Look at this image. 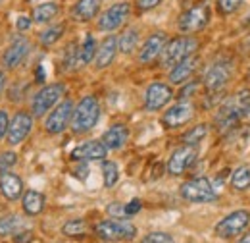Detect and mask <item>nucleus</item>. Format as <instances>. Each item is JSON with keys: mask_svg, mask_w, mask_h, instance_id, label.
I'll use <instances>...</instances> for the list:
<instances>
[{"mask_svg": "<svg viewBox=\"0 0 250 243\" xmlns=\"http://www.w3.org/2000/svg\"><path fill=\"white\" fill-rule=\"evenodd\" d=\"M4 87H6V73H4V70H0V95L4 91Z\"/></svg>", "mask_w": 250, "mask_h": 243, "instance_id": "a18cd8bd", "label": "nucleus"}, {"mask_svg": "<svg viewBox=\"0 0 250 243\" xmlns=\"http://www.w3.org/2000/svg\"><path fill=\"white\" fill-rule=\"evenodd\" d=\"M29 52H31V43H29V39L23 37V35L16 37V39L4 49V52H2V56H0V70L12 72V70L20 68L23 62L27 60Z\"/></svg>", "mask_w": 250, "mask_h": 243, "instance_id": "6e6552de", "label": "nucleus"}, {"mask_svg": "<svg viewBox=\"0 0 250 243\" xmlns=\"http://www.w3.org/2000/svg\"><path fill=\"white\" fill-rule=\"evenodd\" d=\"M198 66H200V58L196 54L187 56L185 60H181L173 68H169V83L171 85H183V83L190 81V77L194 75Z\"/></svg>", "mask_w": 250, "mask_h": 243, "instance_id": "a211bd4d", "label": "nucleus"}, {"mask_svg": "<svg viewBox=\"0 0 250 243\" xmlns=\"http://www.w3.org/2000/svg\"><path fill=\"white\" fill-rule=\"evenodd\" d=\"M73 108H75V104H73L71 98L60 100V102L48 112V116H46V120H44V129H46V133H50V135H60V133H63V131L69 127V123H71Z\"/></svg>", "mask_w": 250, "mask_h": 243, "instance_id": "9d476101", "label": "nucleus"}, {"mask_svg": "<svg viewBox=\"0 0 250 243\" xmlns=\"http://www.w3.org/2000/svg\"><path fill=\"white\" fill-rule=\"evenodd\" d=\"M2 2H4V0H0V6H2Z\"/></svg>", "mask_w": 250, "mask_h": 243, "instance_id": "3c124183", "label": "nucleus"}, {"mask_svg": "<svg viewBox=\"0 0 250 243\" xmlns=\"http://www.w3.org/2000/svg\"><path fill=\"white\" fill-rule=\"evenodd\" d=\"M181 197L188 203H214L218 199V191L208 178H192L181 185Z\"/></svg>", "mask_w": 250, "mask_h": 243, "instance_id": "0eeeda50", "label": "nucleus"}, {"mask_svg": "<svg viewBox=\"0 0 250 243\" xmlns=\"http://www.w3.org/2000/svg\"><path fill=\"white\" fill-rule=\"evenodd\" d=\"M250 112V91H239L231 95L221 106L218 108L216 114V127L219 131H229L231 127H235L245 116H249Z\"/></svg>", "mask_w": 250, "mask_h": 243, "instance_id": "f257e3e1", "label": "nucleus"}, {"mask_svg": "<svg viewBox=\"0 0 250 243\" xmlns=\"http://www.w3.org/2000/svg\"><path fill=\"white\" fill-rule=\"evenodd\" d=\"M141 209H143L141 199H133V201L125 203V216H127V218H129V216H135V214L139 213Z\"/></svg>", "mask_w": 250, "mask_h": 243, "instance_id": "a19ab883", "label": "nucleus"}, {"mask_svg": "<svg viewBox=\"0 0 250 243\" xmlns=\"http://www.w3.org/2000/svg\"><path fill=\"white\" fill-rule=\"evenodd\" d=\"M210 16H212V10L206 2L202 4H196L192 8L185 10L179 20H177V29L185 35H192V33H198L202 31L208 24H210Z\"/></svg>", "mask_w": 250, "mask_h": 243, "instance_id": "423d86ee", "label": "nucleus"}, {"mask_svg": "<svg viewBox=\"0 0 250 243\" xmlns=\"http://www.w3.org/2000/svg\"><path fill=\"white\" fill-rule=\"evenodd\" d=\"M247 24H249V25H250V16H249V20H247Z\"/></svg>", "mask_w": 250, "mask_h": 243, "instance_id": "de8ad7c7", "label": "nucleus"}, {"mask_svg": "<svg viewBox=\"0 0 250 243\" xmlns=\"http://www.w3.org/2000/svg\"><path fill=\"white\" fill-rule=\"evenodd\" d=\"M87 228L89 226H87V222L83 218H71L62 226V234L67 236V238H79V236L87 234Z\"/></svg>", "mask_w": 250, "mask_h": 243, "instance_id": "2f4dec72", "label": "nucleus"}, {"mask_svg": "<svg viewBox=\"0 0 250 243\" xmlns=\"http://www.w3.org/2000/svg\"><path fill=\"white\" fill-rule=\"evenodd\" d=\"M192 118H194V104L188 100H179L162 114V123L166 129H177L187 125Z\"/></svg>", "mask_w": 250, "mask_h": 243, "instance_id": "4468645a", "label": "nucleus"}, {"mask_svg": "<svg viewBox=\"0 0 250 243\" xmlns=\"http://www.w3.org/2000/svg\"><path fill=\"white\" fill-rule=\"evenodd\" d=\"M141 243H175L171 234H166V232H150L146 234Z\"/></svg>", "mask_w": 250, "mask_h": 243, "instance_id": "c9c22d12", "label": "nucleus"}, {"mask_svg": "<svg viewBox=\"0 0 250 243\" xmlns=\"http://www.w3.org/2000/svg\"><path fill=\"white\" fill-rule=\"evenodd\" d=\"M196 156H198V149L192 145H183V147L175 149L167 160V172L171 176H181L194 164Z\"/></svg>", "mask_w": 250, "mask_h": 243, "instance_id": "dca6fc26", "label": "nucleus"}, {"mask_svg": "<svg viewBox=\"0 0 250 243\" xmlns=\"http://www.w3.org/2000/svg\"><path fill=\"white\" fill-rule=\"evenodd\" d=\"M94 232L104 242H129L137 236V226L125 218H108L98 222Z\"/></svg>", "mask_w": 250, "mask_h": 243, "instance_id": "20e7f679", "label": "nucleus"}, {"mask_svg": "<svg viewBox=\"0 0 250 243\" xmlns=\"http://www.w3.org/2000/svg\"><path fill=\"white\" fill-rule=\"evenodd\" d=\"M33 25V20L29 16H18V20H16V29L20 31V33H25V31H29Z\"/></svg>", "mask_w": 250, "mask_h": 243, "instance_id": "ea45409f", "label": "nucleus"}, {"mask_svg": "<svg viewBox=\"0 0 250 243\" xmlns=\"http://www.w3.org/2000/svg\"><path fill=\"white\" fill-rule=\"evenodd\" d=\"M166 43H167V35L162 31H156L150 37H146V41L143 43V47L139 50V62L141 64H152L154 60H158Z\"/></svg>", "mask_w": 250, "mask_h": 243, "instance_id": "f3484780", "label": "nucleus"}, {"mask_svg": "<svg viewBox=\"0 0 250 243\" xmlns=\"http://www.w3.org/2000/svg\"><path fill=\"white\" fill-rule=\"evenodd\" d=\"M46 207V197L41 193V191H35V189H27L23 191L21 195V209L27 216H39V214L44 211Z\"/></svg>", "mask_w": 250, "mask_h": 243, "instance_id": "5701e85b", "label": "nucleus"}, {"mask_svg": "<svg viewBox=\"0 0 250 243\" xmlns=\"http://www.w3.org/2000/svg\"><path fill=\"white\" fill-rule=\"evenodd\" d=\"M58 14H60V4L58 2H42V4L33 8L31 20L37 25H44V24H50Z\"/></svg>", "mask_w": 250, "mask_h": 243, "instance_id": "393cba45", "label": "nucleus"}, {"mask_svg": "<svg viewBox=\"0 0 250 243\" xmlns=\"http://www.w3.org/2000/svg\"><path fill=\"white\" fill-rule=\"evenodd\" d=\"M0 193L8 201L21 199V195H23V180L18 174L10 172V170L0 172Z\"/></svg>", "mask_w": 250, "mask_h": 243, "instance_id": "412c9836", "label": "nucleus"}, {"mask_svg": "<svg viewBox=\"0 0 250 243\" xmlns=\"http://www.w3.org/2000/svg\"><path fill=\"white\" fill-rule=\"evenodd\" d=\"M250 226V211H233L227 216H223L216 224L214 232L216 236L221 240H231V238H237L239 234H243L247 228Z\"/></svg>", "mask_w": 250, "mask_h": 243, "instance_id": "1a4fd4ad", "label": "nucleus"}, {"mask_svg": "<svg viewBox=\"0 0 250 243\" xmlns=\"http://www.w3.org/2000/svg\"><path fill=\"white\" fill-rule=\"evenodd\" d=\"M96 47H98V45H96L94 37L91 35V33H87L83 45L79 47V66H87V64H91V62L94 60Z\"/></svg>", "mask_w": 250, "mask_h": 243, "instance_id": "c85d7f7f", "label": "nucleus"}, {"mask_svg": "<svg viewBox=\"0 0 250 243\" xmlns=\"http://www.w3.org/2000/svg\"><path fill=\"white\" fill-rule=\"evenodd\" d=\"M198 49V39L192 35H181L175 37L171 41L166 43L162 54H160V64L162 68H173L175 64H179L181 60H185L190 54H196Z\"/></svg>", "mask_w": 250, "mask_h": 243, "instance_id": "7ed1b4c3", "label": "nucleus"}, {"mask_svg": "<svg viewBox=\"0 0 250 243\" xmlns=\"http://www.w3.org/2000/svg\"><path fill=\"white\" fill-rule=\"evenodd\" d=\"M164 0H137V8L141 12H148V10H154L156 6H160Z\"/></svg>", "mask_w": 250, "mask_h": 243, "instance_id": "79ce46f5", "label": "nucleus"}, {"mask_svg": "<svg viewBox=\"0 0 250 243\" xmlns=\"http://www.w3.org/2000/svg\"><path fill=\"white\" fill-rule=\"evenodd\" d=\"M27 228L25 218L18 216V214H4L0 216V236H16L20 232H23Z\"/></svg>", "mask_w": 250, "mask_h": 243, "instance_id": "a878e982", "label": "nucleus"}, {"mask_svg": "<svg viewBox=\"0 0 250 243\" xmlns=\"http://www.w3.org/2000/svg\"><path fill=\"white\" fill-rule=\"evenodd\" d=\"M139 37H141L139 27H127V29L118 37V50H120L122 54H131V52L137 49V45H139Z\"/></svg>", "mask_w": 250, "mask_h": 243, "instance_id": "bb28decb", "label": "nucleus"}, {"mask_svg": "<svg viewBox=\"0 0 250 243\" xmlns=\"http://www.w3.org/2000/svg\"><path fill=\"white\" fill-rule=\"evenodd\" d=\"M118 37L116 35H108L98 47H96V54H94V68L96 70H106L108 66H112V62L118 56Z\"/></svg>", "mask_w": 250, "mask_h": 243, "instance_id": "6ab92c4d", "label": "nucleus"}, {"mask_svg": "<svg viewBox=\"0 0 250 243\" xmlns=\"http://www.w3.org/2000/svg\"><path fill=\"white\" fill-rule=\"evenodd\" d=\"M27 2H37V0H27Z\"/></svg>", "mask_w": 250, "mask_h": 243, "instance_id": "8fccbe9b", "label": "nucleus"}, {"mask_svg": "<svg viewBox=\"0 0 250 243\" xmlns=\"http://www.w3.org/2000/svg\"><path fill=\"white\" fill-rule=\"evenodd\" d=\"M231 73H233V68H231L229 62H225V60L214 62V64L204 72V77H202V83H204L206 91H210V93L221 91V89L229 83Z\"/></svg>", "mask_w": 250, "mask_h": 243, "instance_id": "ddd939ff", "label": "nucleus"}, {"mask_svg": "<svg viewBox=\"0 0 250 243\" xmlns=\"http://www.w3.org/2000/svg\"><path fill=\"white\" fill-rule=\"evenodd\" d=\"M102 176H104V185L106 187H114L120 182V168L116 162L112 160H104L102 162Z\"/></svg>", "mask_w": 250, "mask_h": 243, "instance_id": "72a5a7b5", "label": "nucleus"}, {"mask_svg": "<svg viewBox=\"0 0 250 243\" xmlns=\"http://www.w3.org/2000/svg\"><path fill=\"white\" fill-rule=\"evenodd\" d=\"M65 95V85L63 83H48L44 87H41L35 93L31 100V116L33 118H41L44 114H48Z\"/></svg>", "mask_w": 250, "mask_h": 243, "instance_id": "39448f33", "label": "nucleus"}, {"mask_svg": "<svg viewBox=\"0 0 250 243\" xmlns=\"http://www.w3.org/2000/svg\"><path fill=\"white\" fill-rule=\"evenodd\" d=\"M98 120H100V102L94 95H87L75 104L69 127L73 129V133L81 135V133L91 131L98 123Z\"/></svg>", "mask_w": 250, "mask_h": 243, "instance_id": "f03ea898", "label": "nucleus"}, {"mask_svg": "<svg viewBox=\"0 0 250 243\" xmlns=\"http://www.w3.org/2000/svg\"><path fill=\"white\" fill-rule=\"evenodd\" d=\"M33 240V232L31 230H25V232H20L16 234V243H29Z\"/></svg>", "mask_w": 250, "mask_h": 243, "instance_id": "c03bdc74", "label": "nucleus"}, {"mask_svg": "<svg viewBox=\"0 0 250 243\" xmlns=\"http://www.w3.org/2000/svg\"><path fill=\"white\" fill-rule=\"evenodd\" d=\"M247 77H249V81H250V70H249V75H247Z\"/></svg>", "mask_w": 250, "mask_h": 243, "instance_id": "09e8293b", "label": "nucleus"}, {"mask_svg": "<svg viewBox=\"0 0 250 243\" xmlns=\"http://www.w3.org/2000/svg\"><path fill=\"white\" fill-rule=\"evenodd\" d=\"M245 0H216V8H218L219 16H229L233 12H237L243 6Z\"/></svg>", "mask_w": 250, "mask_h": 243, "instance_id": "f704fd0d", "label": "nucleus"}, {"mask_svg": "<svg viewBox=\"0 0 250 243\" xmlns=\"http://www.w3.org/2000/svg\"><path fill=\"white\" fill-rule=\"evenodd\" d=\"M16 162H18V154H16L14 151L0 152V172L14 168V166H16Z\"/></svg>", "mask_w": 250, "mask_h": 243, "instance_id": "e433bc0d", "label": "nucleus"}, {"mask_svg": "<svg viewBox=\"0 0 250 243\" xmlns=\"http://www.w3.org/2000/svg\"><path fill=\"white\" fill-rule=\"evenodd\" d=\"M237 243H250V232H249V234H245L243 238H239V240H237Z\"/></svg>", "mask_w": 250, "mask_h": 243, "instance_id": "49530a36", "label": "nucleus"}, {"mask_svg": "<svg viewBox=\"0 0 250 243\" xmlns=\"http://www.w3.org/2000/svg\"><path fill=\"white\" fill-rule=\"evenodd\" d=\"M100 0H77L71 8V18L75 22H91L100 12Z\"/></svg>", "mask_w": 250, "mask_h": 243, "instance_id": "b1692460", "label": "nucleus"}, {"mask_svg": "<svg viewBox=\"0 0 250 243\" xmlns=\"http://www.w3.org/2000/svg\"><path fill=\"white\" fill-rule=\"evenodd\" d=\"M127 139H129L127 125H124V123H114L112 127H108L104 131V135H102L100 141H102V145L108 151H120L125 143H127Z\"/></svg>", "mask_w": 250, "mask_h": 243, "instance_id": "4be33fe9", "label": "nucleus"}, {"mask_svg": "<svg viewBox=\"0 0 250 243\" xmlns=\"http://www.w3.org/2000/svg\"><path fill=\"white\" fill-rule=\"evenodd\" d=\"M62 66L65 72H73L75 68H79V47L77 43H69L63 50Z\"/></svg>", "mask_w": 250, "mask_h": 243, "instance_id": "7c9ffc66", "label": "nucleus"}, {"mask_svg": "<svg viewBox=\"0 0 250 243\" xmlns=\"http://www.w3.org/2000/svg\"><path fill=\"white\" fill-rule=\"evenodd\" d=\"M106 213L110 214V218H127L125 216V205H122V203H110Z\"/></svg>", "mask_w": 250, "mask_h": 243, "instance_id": "58836bf2", "label": "nucleus"}, {"mask_svg": "<svg viewBox=\"0 0 250 243\" xmlns=\"http://www.w3.org/2000/svg\"><path fill=\"white\" fill-rule=\"evenodd\" d=\"M63 31H65V25H63V24H54V25L46 27V29L39 35V43H41L42 47H54V45L62 39Z\"/></svg>", "mask_w": 250, "mask_h": 243, "instance_id": "cd10ccee", "label": "nucleus"}, {"mask_svg": "<svg viewBox=\"0 0 250 243\" xmlns=\"http://www.w3.org/2000/svg\"><path fill=\"white\" fill-rule=\"evenodd\" d=\"M108 156V149L102 145V141H85L77 145L71 151V158L79 162H89V160H104Z\"/></svg>", "mask_w": 250, "mask_h": 243, "instance_id": "aec40b11", "label": "nucleus"}, {"mask_svg": "<svg viewBox=\"0 0 250 243\" xmlns=\"http://www.w3.org/2000/svg\"><path fill=\"white\" fill-rule=\"evenodd\" d=\"M198 87H200L198 81H187V83H183V87L179 91V100H187L188 97H192V93L198 91Z\"/></svg>", "mask_w": 250, "mask_h": 243, "instance_id": "4c0bfd02", "label": "nucleus"}, {"mask_svg": "<svg viewBox=\"0 0 250 243\" xmlns=\"http://www.w3.org/2000/svg\"><path fill=\"white\" fill-rule=\"evenodd\" d=\"M131 16V4L129 2H116L112 4L106 12L100 14L96 27L102 33H112V31L120 29Z\"/></svg>", "mask_w": 250, "mask_h": 243, "instance_id": "9b49d317", "label": "nucleus"}, {"mask_svg": "<svg viewBox=\"0 0 250 243\" xmlns=\"http://www.w3.org/2000/svg\"><path fill=\"white\" fill-rule=\"evenodd\" d=\"M173 98V89L167 83H150L145 91V110L146 112H158L169 104Z\"/></svg>", "mask_w": 250, "mask_h": 243, "instance_id": "2eb2a0df", "label": "nucleus"}, {"mask_svg": "<svg viewBox=\"0 0 250 243\" xmlns=\"http://www.w3.org/2000/svg\"><path fill=\"white\" fill-rule=\"evenodd\" d=\"M208 135V125L206 123H198V125H192L188 131L183 133V145H192V147H198L200 141H204V137Z\"/></svg>", "mask_w": 250, "mask_h": 243, "instance_id": "c756f323", "label": "nucleus"}, {"mask_svg": "<svg viewBox=\"0 0 250 243\" xmlns=\"http://www.w3.org/2000/svg\"><path fill=\"white\" fill-rule=\"evenodd\" d=\"M231 187L237 191H245L250 187V166H239L231 176Z\"/></svg>", "mask_w": 250, "mask_h": 243, "instance_id": "473e14b6", "label": "nucleus"}, {"mask_svg": "<svg viewBox=\"0 0 250 243\" xmlns=\"http://www.w3.org/2000/svg\"><path fill=\"white\" fill-rule=\"evenodd\" d=\"M33 129V116L31 112H25V110H20L16 112L12 118H10V123H8V131H6V139L12 147L16 145H21Z\"/></svg>", "mask_w": 250, "mask_h": 243, "instance_id": "f8f14e48", "label": "nucleus"}, {"mask_svg": "<svg viewBox=\"0 0 250 243\" xmlns=\"http://www.w3.org/2000/svg\"><path fill=\"white\" fill-rule=\"evenodd\" d=\"M8 123H10V116L6 110H0V139L6 137V131H8Z\"/></svg>", "mask_w": 250, "mask_h": 243, "instance_id": "37998d69", "label": "nucleus"}]
</instances>
